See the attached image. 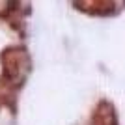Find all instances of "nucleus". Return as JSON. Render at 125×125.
<instances>
[{"instance_id":"nucleus-1","label":"nucleus","mask_w":125,"mask_h":125,"mask_svg":"<svg viewBox=\"0 0 125 125\" xmlns=\"http://www.w3.org/2000/svg\"><path fill=\"white\" fill-rule=\"evenodd\" d=\"M2 63V78L8 84H15L24 77L28 67V54L22 47H10L0 54Z\"/></svg>"},{"instance_id":"nucleus-2","label":"nucleus","mask_w":125,"mask_h":125,"mask_svg":"<svg viewBox=\"0 0 125 125\" xmlns=\"http://www.w3.org/2000/svg\"><path fill=\"white\" fill-rule=\"evenodd\" d=\"M92 123L94 125H118V116L116 108L108 101H101L92 116Z\"/></svg>"},{"instance_id":"nucleus-3","label":"nucleus","mask_w":125,"mask_h":125,"mask_svg":"<svg viewBox=\"0 0 125 125\" xmlns=\"http://www.w3.org/2000/svg\"><path fill=\"white\" fill-rule=\"evenodd\" d=\"M75 6H80V10H86L90 13H108L114 10V2H77Z\"/></svg>"}]
</instances>
